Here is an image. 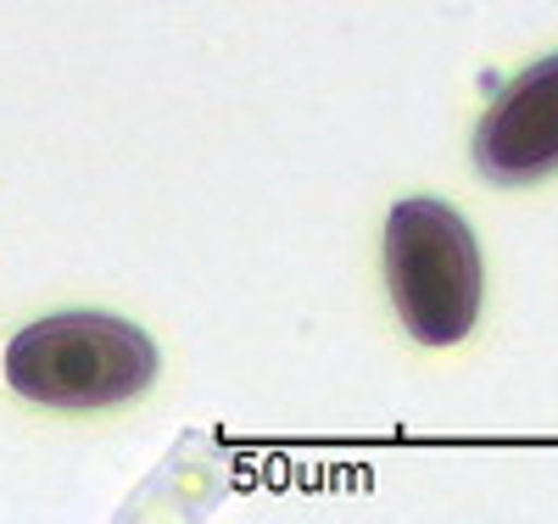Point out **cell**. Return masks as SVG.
<instances>
[{
	"instance_id": "7a4b0ae2",
	"label": "cell",
	"mask_w": 558,
	"mask_h": 524,
	"mask_svg": "<svg viewBox=\"0 0 558 524\" xmlns=\"http://www.w3.org/2000/svg\"><path fill=\"white\" fill-rule=\"evenodd\" d=\"M386 279L418 346H458L481 318V241L447 202L413 196L386 218Z\"/></svg>"
},
{
	"instance_id": "6da1fadb",
	"label": "cell",
	"mask_w": 558,
	"mask_h": 524,
	"mask_svg": "<svg viewBox=\"0 0 558 524\" xmlns=\"http://www.w3.org/2000/svg\"><path fill=\"white\" fill-rule=\"evenodd\" d=\"M12 391L39 407H118L157 379V346L146 329L112 313H57L17 329L7 346Z\"/></svg>"
},
{
	"instance_id": "3957f363",
	"label": "cell",
	"mask_w": 558,
	"mask_h": 524,
	"mask_svg": "<svg viewBox=\"0 0 558 524\" xmlns=\"http://www.w3.org/2000/svg\"><path fill=\"white\" fill-rule=\"evenodd\" d=\"M475 162L492 184H536L558 173V57H542L497 95L475 129Z\"/></svg>"
}]
</instances>
